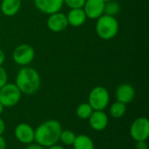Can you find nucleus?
I'll use <instances>...</instances> for the list:
<instances>
[{
	"label": "nucleus",
	"mask_w": 149,
	"mask_h": 149,
	"mask_svg": "<svg viewBox=\"0 0 149 149\" xmlns=\"http://www.w3.org/2000/svg\"><path fill=\"white\" fill-rule=\"evenodd\" d=\"M119 22L115 17L103 14L97 18L95 30L98 37L103 40L113 39L119 32Z\"/></svg>",
	"instance_id": "7ed1b4c3"
},
{
	"label": "nucleus",
	"mask_w": 149,
	"mask_h": 149,
	"mask_svg": "<svg viewBox=\"0 0 149 149\" xmlns=\"http://www.w3.org/2000/svg\"><path fill=\"white\" fill-rule=\"evenodd\" d=\"M130 135L136 141H148L149 137V120L146 117H139L134 120L130 127Z\"/></svg>",
	"instance_id": "0eeeda50"
},
{
	"label": "nucleus",
	"mask_w": 149,
	"mask_h": 149,
	"mask_svg": "<svg viewBox=\"0 0 149 149\" xmlns=\"http://www.w3.org/2000/svg\"><path fill=\"white\" fill-rule=\"evenodd\" d=\"M110 102V94L104 86L93 87L88 96V104L93 111H104Z\"/></svg>",
	"instance_id": "20e7f679"
},
{
	"label": "nucleus",
	"mask_w": 149,
	"mask_h": 149,
	"mask_svg": "<svg viewBox=\"0 0 149 149\" xmlns=\"http://www.w3.org/2000/svg\"><path fill=\"white\" fill-rule=\"evenodd\" d=\"M35 58V50L28 44H22L17 45L12 53L14 62L19 65H29Z\"/></svg>",
	"instance_id": "423d86ee"
},
{
	"label": "nucleus",
	"mask_w": 149,
	"mask_h": 149,
	"mask_svg": "<svg viewBox=\"0 0 149 149\" xmlns=\"http://www.w3.org/2000/svg\"><path fill=\"white\" fill-rule=\"evenodd\" d=\"M75 138H76V134L72 131L62 129L59 136V141H61L65 146H72Z\"/></svg>",
	"instance_id": "aec40b11"
},
{
	"label": "nucleus",
	"mask_w": 149,
	"mask_h": 149,
	"mask_svg": "<svg viewBox=\"0 0 149 149\" xmlns=\"http://www.w3.org/2000/svg\"><path fill=\"white\" fill-rule=\"evenodd\" d=\"M8 83V74L6 70L1 65L0 66V88Z\"/></svg>",
	"instance_id": "4be33fe9"
},
{
	"label": "nucleus",
	"mask_w": 149,
	"mask_h": 149,
	"mask_svg": "<svg viewBox=\"0 0 149 149\" xmlns=\"http://www.w3.org/2000/svg\"><path fill=\"white\" fill-rule=\"evenodd\" d=\"M25 149H45V148H44V147H42V146H40V145H38V144H30V145H27V148Z\"/></svg>",
	"instance_id": "b1692460"
},
{
	"label": "nucleus",
	"mask_w": 149,
	"mask_h": 149,
	"mask_svg": "<svg viewBox=\"0 0 149 149\" xmlns=\"http://www.w3.org/2000/svg\"><path fill=\"white\" fill-rule=\"evenodd\" d=\"M93 112V109L88 103H81L76 109V115L81 120H88Z\"/></svg>",
	"instance_id": "a211bd4d"
},
{
	"label": "nucleus",
	"mask_w": 149,
	"mask_h": 149,
	"mask_svg": "<svg viewBox=\"0 0 149 149\" xmlns=\"http://www.w3.org/2000/svg\"><path fill=\"white\" fill-rule=\"evenodd\" d=\"M22 0H2L0 9L6 17H13L19 11Z\"/></svg>",
	"instance_id": "2eb2a0df"
},
{
	"label": "nucleus",
	"mask_w": 149,
	"mask_h": 149,
	"mask_svg": "<svg viewBox=\"0 0 149 149\" xmlns=\"http://www.w3.org/2000/svg\"><path fill=\"white\" fill-rule=\"evenodd\" d=\"M92 129L97 132L103 131L108 125V116L104 111H93L88 119Z\"/></svg>",
	"instance_id": "f8f14e48"
},
{
	"label": "nucleus",
	"mask_w": 149,
	"mask_h": 149,
	"mask_svg": "<svg viewBox=\"0 0 149 149\" xmlns=\"http://www.w3.org/2000/svg\"><path fill=\"white\" fill-rule=\"evenodd\" d=\"M15 84L25 95H33L40 88L41 78L38 72L31 66H23L16 76Z\"/></svg>",
	"instance_id": "f03ea898"
},
{
	"label": "nucleus",
	"mask_w": 149,
	"mask_h": 149,
	"mask_svg": "<svg viewBox=\"0 0 149 149\" xmlns=\"http://www.w3.org/2000/svg\"><path fill=\"white\" fill-rule=\"evenodd\" d=\"M127 112V105L120 101L113 103L109 108V114L114 119H120L125 115Z\"/></svg>",
	"instance_id": "f3484780"
},
{
	"label": "nucleus",
	"mask_w": 149,
	"mask_h": 149,
	"mask_svg": "<svg viewBox=\"0 0 149 149\" xmlns=\"http://www.w3.org/2000/svg\"><path fill=\"white\" fill-rule=\"evenodd\" d=\"M72 146L74 149H94L93 139L86 134L76 135Z\"/></svg>",
	"instance_id": "dca6fc26"
},
{
	"label": "nucleus",
	"mask_w": 149,
	"mask_h": 149,
	"mask_svg": "<svg viewBox=\"0 0 149 149\" xmlns=\"http://www.w3.org/2000/svg\"><path fill=\"white\" fill-rule=\"evenodd\" d=\"M66 15L63 12L58 11L49 15L47 19V27L52 32H61L68 26Z\"/></svg>",
	"instance_id": "1a4fd4ad"
},
{
	"label": "nucleus",
	"mask_w": 149,
	"mask_h": 149,
	"mask_svg": "<svg viewBox=\"0 0 149 149\" xmlns=\"http://www.w3.org/2000/svg\"><path fill=\"white\" fill-rule=\"evenodd\" d=\"M86 0H64V3L70 9L82 8Z\"/></svg>",
	"instance_id": "412c9836"
},
{
	"label": "nucleus",
	"mask_w": 149,
	"mask_h": 149,
	"mask_svg": "<svg viewBox=\"0 0 149 149\" xmlns=\"http://www.w3.org/2000/svg\"><path fill=\"white\" fill-rule=\"evenodd\" d=\"M33 2L39 11L47 15L59 11L64 5V0H33Z\"/></svg>",
	"instance_id": "9b49d317"
},
{
	"label": "nucleus",
	"mask_w": 149,
	"mask_h": 149,
	"mask_svg": "<svg viewBox=\"0 0 149 149\" xmlns=\"http://www.w3.org/2000/svg\"><path fill=\"white\" fill-rule=\"evenodd\" d=\"M120 5L117 1L111 0L105 3V7H104L105 15L116 17L120 13Z\"/></svg>",
	"instance_id": "6ab92c4d"
},
{
	"label": "nucleus",
	"mask_w": 149,
	"mask_h": 149,
	"mask_svg": "<svg viewBox=\"0 0 149 149\" xmlns=\"http://www.w3.org/2000/svg\"><path fill=\"white\" fill-rule=\"evenodd\" d=\"M68 24L73 27H79L83 25L86 21V16L83 8L70 9L66 15Z\"/></svg>",
	"instance_id": "4468645a"
},
{
	"label": "nucleus",
	"mask_w": 149,
	"mask_h": 149,
	"mask_svg": "<svg viewBox=\"0 0 149 149\" xmlns=\"http://www.w3.org/2000/svg\"><path fill=\"white\" fill-rule=\"evenodd\" d=\"M6 148V141L3 137V135H0V149Z\"/></svg>",
	"instance_id": "a878e982"
},
{
	"label": "nucleus",
	"mask_w": 149,
	"mask_h": 149,
	"mask_svg": "<svg viewBox=\"0 0 149 149\" xmlns=\"http://www.w3.org/2000/svg\"><path fill=\"white\" fill-rule=\"evenodd\" d=\"M116 100L126 105L131 103L135 97V90L133 86L127 83L121 84L118 86L116 93Z\"/></svg>",
	"instance_id": "ddd939ff"
},
{
	"label": "nucleus",
	"mask_w": 149,
	"mask_h": 149,
	"mask_svg": "<svg viewBox=\"0 0 149 149\" xmlns=\"http://www.w3.org/2000/svg\"><path fill=\"white\" fill-rule=\"evenodd\" d=\"M105 3L102 0H86L82 7L86 16L90 19H97L104 14Z\"/></svg>",
	"instance_id": "9d476101"
},
{
	"label": "nucleus",
	"mask_w": 149,
	"mask_h": 149,
	"mask_svg": "<svg viewBox=\"0 0 149 149\" xmlns=\"http://www.w3.org/2000/svg\"><path fill=\"white\" fill-rule=\"evenodd\" d=\"M5 128H6L5 123L3 121V120L2 118H0V135H3V133L5 131Z\"/></svg>",
	"instance_id": "393cba45"
},
{
	"label": "nucleus",
	"mask_w": 149,
	"mask_h": 149,
	"mask_svg": "<svg viewBox=\"0 0 149 149\" xmlns=\"http://www.w3.org/2000/svg\"><path fill=\"white\" fill-rule=\"evenodd\" d=\"M22 93L15 83H6L0 88V103L3 107H12L21 100Z\"/></svg>",
	"instance_id": "39448f33"
},
{
	"label": "nucleus",
	"mask_w": 149,
	"mask_h": 149,
	"mask_svg": "<svg viewBox=\"0 0 149 149\" xmlns=\"http://www.w3.org/2000/svg\"><path fill=\"white\" fill-rule=\"evenodd\" d=\"M135 149H148V145L146 141H136Z\"/></svg>",
	"instance_id": "5701e85b"
},
{
	"label": "nucleus",
	"mask_w": 149,
	"mask_h": 149,
	"mask_svg": "<svg viewBox=\"0 0 149 149\" xmlns=\"http://www.w3.org/2000/svg\"><path fill=\"white\" fill-rule=\"evenodd\" d=\"M4 60H5V54L3 51L0 49V66L3 65V64L4 63Z\"/></svg>",
	"instance_id": "bb28decb"
},
{
	"label": "nucleus",
	"mask_w": 149,
	"mask_h": 149,
	"mask_svg": "<svg viewBox=\"0 0 149 149\" xmlns=\"http://www.w3.org/2000/svg\"><path fill=\"white\" fill-rule=\"evenodd\" d=\"M3 108H4V107H3V106L0 103V115H1V114H2V113L3 112Z\"/></svg>",
	"instance_id": "c85d7f7f"
},
{
	"label": "nucleus",
	"mask_w": 149,
	"mask_h": 149,
	"mask_svg": "<svg viewBox=\"0 0 149 149\" xmlns=\"http://www.w3.org/2000/svg\"><path fill=\"white\" fill-rule=\"evenodd\" d=\"M61 131L62 127L58 120H45L35 129L34 141L44 148H49L59 141Z\"/></svg>",
	"instance_id": "f257e3e1"
},
{
	"label": "nucleus",
	"mask_w": 149,
	"mask_h": 149,
	"mask_svg": "<svg viewBox=\"0 0 149 149\" xmlns=\"http://www.w3.org/2000/svg\"><path fill=\"white\" fill-rule=\"evenodd\" d=\"M47 149H65V148H64L63 146L58 145V143H56V144H54V145H52V146L47 148Z\"/></svg>",
	"instance_id": "cd10ccee"
},
{
	"label": "nucleus",
	"mask_w": 149,
	"mask_h": 149,
	"mask_svg": "<svg viewBox=\"0 0 149 149\" xmlns=\"http://www.w3.org/2000/svg\"><path fill=\"white\" fill-rule=\"evenodd\" d=\"M102 1L106 3H107V2H109V1H111V0H102Z\"/></svg>",
	"instance_id": "c756f323"
},
{
	"label": "nucleus",
	"mask_w": 149,
	"mask_h": 149,
	"mask_svg": "<svg viewBox=\"0 0 149 149\" xmlns=\"http://www.w3.org/2000/svg\"><path fill=\"white\" fill-rule=\"evenodd\" d=\"M14 135L20 143L30 145L34 142L35 129H33V127L27 123H20L16 127Z\"/></svg>",
	"instance_id": "6e6552de"
}]
</instances>
